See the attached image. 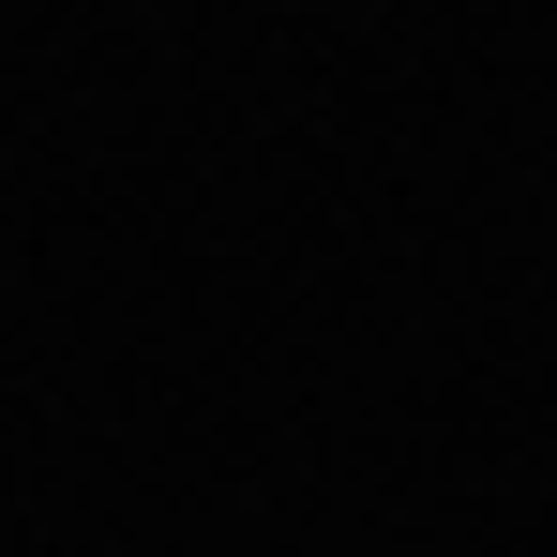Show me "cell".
<instances>
[]
</instances>
